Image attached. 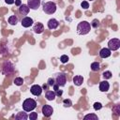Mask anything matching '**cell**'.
Masks as SVG:
<instances>
[{"label":"cell","instance_id":"obj_1","mask_svg":"<svg viewBox=\"0 0 120 120\" xmlns=\"http://www.w3.org/2000/svg\"><path fill=\"white\" fill-rule=\"evenodd\" d=\"M90 29H91V24L86 21H82L79 22L77 25V33L79 35H86L90 32Z\"/></svg>","mask_w":120,"mask_h":120},{"label":"cell","instance_id":"obj_2","mask_svg":"<svg viewBox=\"0 0 120 120\" xmlns=\"http://www.w3.org/2000/svg\"><path fill=\"white\" fill-rule=\"evenodd\" d=\"M37 107V101L33 98H26L22 102V109L25 112H31Z\"/></svg>","mask_w":120,"mask_h":120},{"label":"cell","instance_id":"obj_3","mask_svg":"<svg viewBox=\"0 0 120 120\" xmlns=\"http://www.w3.org/2000/svg\"><path fill=\"white\" fill-rule=\"evenodd\" d=\"M43 11L46 14H53L56 11V4L52 1H49L43 4Z\"/></svg>","mask_w":120,"mask_h":120},{"label":"cell","instance_id":"obj_4","mask_svg":"<svg viewBox=\"0 0 120 120\" xmlns=\"http://www.w3.org/2000/svg\"><path fill=\"white\" fill-rule=\"evenodd\" d=\"M14 70H15V67L10 61H7L4 63V65L2 67V73L4 75H9V74L13 73Z\"/></svg>","mask_w":120,"mask_h":120},{"label":"cell","instance_id":"obj_5","mask_svg":"<svg viewBox=\"0 0 120 120\" xmlns=\"http://www.w3.org/2000/svg\"><path fill=\"white\" fill-rule=\"evenodd\" d=\"M54 82L59 86H64L67 82V77L64 72H58L54 76Z\"/></svg>","mask_w":120,"mask_h":120},{"label":"cell","instance_id":"obj_6","mask_svg":"<svg viewBox=\"0 0 120 120\" xmlns=\"http://www.w3.org/2000/svg\"><path fill=\"white\" fill-rule=\"evenodd\" d=\"M108 48L111 51H116L120 48V40L119 38H112L108 41Z\"/></svg>","mask_w":120,"mask_h":120},{"label":"cell","instance_id":"obj_7","mask_svg":"<svg viewBox=\"0 0 120 120\" xmlns=\"http://www.w3.org/2000/svg\"><path fill=\"white\" fill-rule=\"evenodd\" d=\"M41 111H42V114H43L45 117H50V116L52 114V112H53L52 107L50 106V105H47V104L43 105Z\"/></svg>","mask_w":120,"mask_h":120},{"label":"cell","instance_id":"obj_8","mask_svg":"<svg viewBox=\"0 0 120 120\" xmlns=\"http://www.w3.org/2000/svg\"><path fill=\"white\" fill-rule=\"evenodd\" d=\"M42 90H43L42 87H41L40 85H38V84H34V85H32L31 88H30L31 94L34 95V96H38V97L41 95Z\"/></svg>","mask_w":120,"mask_h":120},{"label":"cell","instance_id":"obj_9","mask_svg":"<svg viewBox=\"0 0 120 120\" xmlns=\"http://www.w3.org/2000/svg\"><path fill=\"white\" fill-rule=\"evenodd\" d=\"M21 23H22V26H23V27L27 28V27H30L31 25H33L34 21H33V19H32V18L25 16V17H23V18L22 19Z\"/></svg>","mask_w":120,"mask_h":120},{"label":"cell","instance_id":"obj_10","mask_svg":"<svg viewBox=\"0 0 120 120\" xmlns=\"http://www.w3.org/2000/svg\"><path fill=\"white\" fill-rule=\"evenodd\" d=\"M27 6L30 9H38L40 6V0H27Z\"/></svg>","mask_w":120,"mask_h":120},{"label":"cell","instance_id":"obj_11","mask_svg":"<svg viewBox=\"0 0 120 120\" xmlns=\"http://www.w3.org/2000/svg\"><path fill=\"white\" fill-rule=\"evenodd\" d=\"M47 25H48V28H49V29H51V30H53V29H56V28L58 27V25H59V22H58V21H57L56 19H54V18H52V19H50V20L48 21V22H47Z\"/></svg>","mask_w":120,"mask_h":120},{"label":"cell","instance_id":"obj_12","mask_svg":"<svg viewBox=\"0 0 120 120\" xmlns=\"http://www.w3.org/2000/svg\"><path fill=\"white\" fill-rule=\"evenodd\" d=\"M18 10H19V12H20L22 16H25V15H27V14L29 13L30 8H29V7H28L27 5H25V4H22L21 6H19Z\"/></svg>","mask_w":120,"mask_h":120},{"label":"cell","instance_id":"obj_13","mask_svg":"<svg viewBox=\"0 0 120 120\" xmlns=\"http://www.w3.org/2000/svg\"><path fill=\"white\" fill-rule=\"evenodd\" d=\"M33 30L36 34H41L44 31V26L41 22H36L33 26Z\"/></svg>","mask_w":120,"mask_h":120},{"label":"cell","instance_id":"obj_14","mask_svg":"<svg viewBox=\"0 0 120 120\" xmlns=\"http://www.w3.org/2000/svg\"><path fill=\"white\" fill-rule=\"evenodd\" d=\"M111 53H112V51L109 48H103L99 52V56L101 58H107L111 55Z\"/></svg>","mask_w":120,"mask_h":120},{"label":"cell","instance_id":"obj_15","mask_svg":"<svg viewBox=\"0 0 120 120\" xmlns=\"http://www.w3.org/2000/svg\"><path fill=\"white\" fill-rule=\"evenodd\" d=\"M110 88V84L107 81H102L99 83V91L101 92H107Z\"/></svg>","mask_w":120,"mask_h":120},{"label":"cell","instance_id":"obj_16","mask_svg":"<svg viewBox=\"0 0 120 120\" xmlns=\"http://www.w3.org/2000/svg\"><path fill=\"white\" fill-rule=\"evenodd\" d=\"M82 82H83L82 76H81V75H76V76L73 77V83H74L75 85L80 86V85H82Z\"/></svg>","mask_w":120,"mask_h":120},{"label":"cell","instance_id":"obj_17","mask_svg":"<svg viewBox=\"0 0 120 120\" xmlns=\"http://www.w3.org/2000/svg\"><path fill=\"white\" fill-rule=\"evenodd\" d=\"M55 92L54 91H52V90H48L46 91V94H45V98L48 99V100H54L55 99Z\"/></svg>","mask_w":120,"mask_h":120},{"label":"cell","instance_id":"obj_18","mask_svg":"<svg viewBox=\"0 0 120 120\" xmlns=\"http://www.w3.org/2000/svg\"><path fill=\"white\" fill-rule=\"evenodd\" d=\"M27 118H28V115L26 114L25 111L24 112H19L15 115V119H17V120H26Z\"/></svg>","mask_w":120,"mask_h":120},{"label":"cell","instance_id":"obj_19","mask_svg":"<svg viewBox=\"0 0 120 120\" xmlns=\"http://www.w3.org/2000/svg\"><path fill=\"white\" fill-rule=\"evenodd\" d=\"M18 22V18L15 16V15H12L8 18V23L11 24V25H16Z\"/></svg>","mask_w":120,"mask_h":120},{"label":"cell","instance_id":"obj_20","mask_svg":"<svg viewBox=\"0 0 120 120\" xmlns=\"http://www.w3.org/2000/svg\"><path fill=\"white\" fill-rule=\"evenodd\" d=\"M83 119L84 120H98V115H96L95 113H89V114H86L84 117H83Z\"/></svg>","mask_w":120,"mask_h":120},{"label":"cell","instance_id":"obj_21","mask_svg":"<svg viewBox=\"0 0 120 120\" xmlns=\"http://www.w3.org/2000/svg\"><path fill=\"white\" fill-rule=\"evenodd\" d=\"M100 68V66H99V63L98 62H93L91 64V69L93 71H98Z\"/></svg>","mask_w":120,"mask_h":120},{"label":"cell","instance_id":"obj_22","mask_svg":"<svg viewBox=\"0 0 120 120\" xmlns=\"http://www.w3.org/2000/svg\"><path fill=\"white\" fill-rule=\"evenodd\" d=\"M13 82H14L15 85H17V86H21V85H22V83H23V79L21 78V77H17V78L14 79Z\"/></svg>","mask_w":120,"mask_h":120},{"label":"cell","instance_id":"obj_23","mask_svg":"<svg viewBox=\"0 0 120 120\" xmlns=\"http://www.w3.org/2000/svg\"><path fill=\"white\" fill-rule=\"evenodd\" d=\"M102 76H103V78H104V79H106V80L111 79V78H112V72H111V71H109V70L104 71V72L102 73Z\"/></svg>","mask_w":120,"mask_h":120},{"label":"cell","instance_id":"obj_24","mask_svg":"<svg viewBox=\"0 0 120 120\" xmlns=\"http://www.w3.org/2000/svg\"><path fill=\"white\" fill-rule=\"evenodd\" d=\"M63 104H64L65 107H70L72 105V102H71V100L69 98H66V99L63 100Z\"/></svg>","mask_w":120,"mask_h":120},{"label":"cell","instance_id":"obj_25","mask_svg":"<svg viewBox=\"0 0 120 120\" xmlns=\"http://www.w3.org/2000/svg\"><path fill=\"white\" fill-rule=\"evenodd\" d=\"M60 61H61V63H63V64L68 63V56L66 55V54L61 55V57H60Z\"/></svg>","mask_w":120,"mask_h":120},{"label":"cell","instance_id":"obj_26","mask_svg":"<svg viewBox=\"0 0 120 120\" xmlns=\"http://www.w3.org/2000/svg\"><path fill=\"white\" fill-rule=\"evenodd\" d=\"M93 107H94V109L96 111H98V110H100L102 108V104L100 102H95L94 105H93Z\"/></svg>","mask_w":120,"mask_h":120},{"label":"cell","instance_id":"obj_27","mask_svg":"<svg viewBox=\"0 0 120 120\" xmlns=\"http://www.w3.org/2000/svg\"><path fill=\"white\" fill-rule=\"evenodd\" d=\"M29 119L30 120H36L37 118H38V113L37 112H30V114H29Z\"/></svg>","mask_w":120,"mask_h":120},{"label":"cell","instance_id":"obj_28","mask_svg":"<svg viewBox=\"0 0 120 120\" xmlns=\"http://www.w3.org/2000/svg\"><path fill=\"white\" fill-rule=\"evenodd\" d=\"M112 111H113V112L116 113V115H120V106L118 104L115 105V107L112 109Z\"/></svg>","mask_w":120,"mask_h":120},{"label":"cell","instance_id":"obj_29","mask_svg":"<svg viewBox=\"0 0 120 120\" xmlns=\"http://www.w3.org/2000/svg\"><path fill=\"white\" fill-rule=\"evenodd\" d=\"M81 6H82V8H84V9H87V8H89V4H88L87 1H82V2L81 3Z\"/></svg>","mask_w":120,"mask_h":120},{"label":"cell","instance_id":"obj_30","mask_svg":"<svg viewBox=\"0 0 120 120\" xmlns=\"http://www.w3.org/2000/svg\"><path fill=\"white\" fill-rule=\"evenodd\" d=\"M54 83H55V82H54V78H49V79H48L47 84H48L49 86H52Z\"/></svg>","mask_w":120,"mask_h":120},{"label":"cell","instance_id":"obj_31","mask_svg":"<svg viewBox=\"0 0 120 120\" xmlns=\"http://www.w3.org/2000/svg\"><path fill=\"white\" fill-rule=\"evenodd\" d=\"M98 25H99V23H98V21L97 19H95V20L92 22V24H91V26H93V27H95V28H96V27H98Z\"/></svg>","mask_w":120,"mask_h":120},{"label":"cell","instance_id":"obj_32","mask_svg":"<svg viewBox=\"0 0 120 120\" xmlns=\"http://www.w3.org/2000/svg\"><path fill=\"white\" fill-rule=\"evenodd\" d=\"M62 94H63V91H62V90H59V89H58V90L55 91V95H56V96H59V97H60V96H62Z\"/></svg>","mask_w":120,"mask_h":120},{"label":"cell","instance_id":"obj_33","mask_svg":"<svg viewBox=\"0 0 120 120\" xmlns=\"http://www.w3.org/2000/svg\"><path fill=\"white\" fill-rule=\"evenodd\" d=\"M52 88H53V90H54V91H56V90H58V89H59V85H58V84H56V83H54V84L52 85Z\"/></svg>","mask_w":120,"mask_h":120},{"label":"cell","instance_id":"obj_34","mask_svg":"<svg viewBox=\"0 0 120 120\" xmlns=\"http://www.w3.org/2000/svg\"><path fill=\"white\" fill-rule=\"evenodd\" d=\"M5 2L7 4H8V5H11V4H13L15 2V0H5Z\"/></svg>","mask_w":120,"mask_h":120},{"label":"cell","instance_id":"obj_35","mask_svg":"<svg viewBox=\"0 0 120 120\" xmlns=\"http://www.w3.org/2000/svg\"><path fill=\"white\" fill-rule=\"evenodd\" d=\"M15 5L18 6V7L21 6V5H22V1H21V0H16V1H15Z\"/></svg>","mask_w":120,"mask_h":120},{"label":"cell","instance_id":"obj_36","mask_svg":"<svg viewBox=\"0 0 120 120\" xmlns=\"http://www.w3.org/2000/svg\"><path fill=\"white\" fill-rule=\"evenodd\" d=\"M48 84H43V86H42V89H44V90H47L48 89Z\"/></svg>","mask_w":120,"mask_h":120},{"label":"cell","instance_id":"obj_37","mask_svg":"<svg viewBox=\"0 0 120 120\" xmlns=\"http://www.w3.org/2000/svg\"><path fill=\"white\" fill-rule=\"evenodd\" d=\"M89 1H94V0H89Z\"/></svg>","mask_w":120,"mask_h":120}]
</instances>
